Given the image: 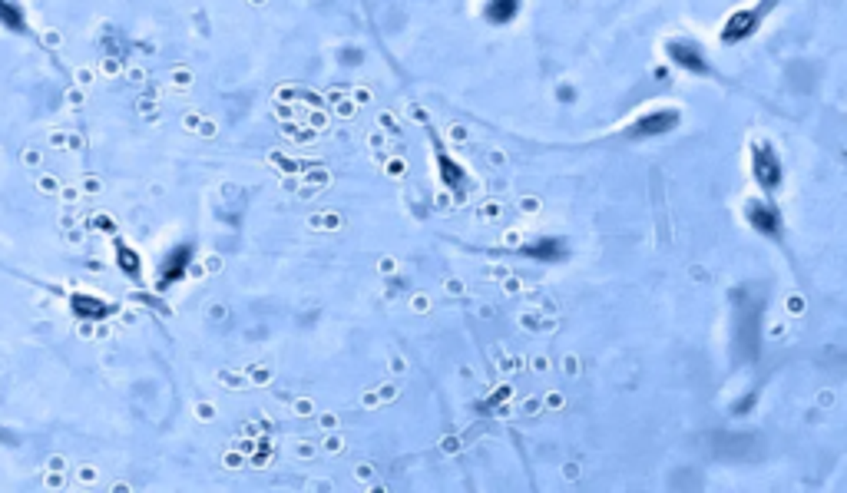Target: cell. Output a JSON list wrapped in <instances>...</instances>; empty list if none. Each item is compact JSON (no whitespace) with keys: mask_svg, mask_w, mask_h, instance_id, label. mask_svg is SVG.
<instances>
[{"mask_svg":"<svg viewBox=\"0 0 847 493\" xmlns=\"http://www.w3.org/2000/svg\"><path fill=\"white\" fill-rule=\"evenodd\" d=\"M97 467H80V483H97Z\"/></svg>","mask_w":847,"mask_h":493,"instance_id":"52a82bcc","label":"cell"},{"mask_svg":"<svg viewBox=\"0 0 847 493\" xmlns=\"http://www.w3.org/2000/svg\"><path fill=\"white\" fill-rule=\"evenodd\" d=\"M318 428L335 430V428H338V417H335V414H321V417H318Z\"/></svg>","mask_w":847,"mask_h":493,"instance_id":"ba28073f","label":"cell"},{"mask_svg":"<svg viewBox=\"0 0 847 493\" xmlns=\"http://www.w3.org/2000/svg\"><path fill=\"white\" fill-rule=\"evenodd\" d=\"M530 252H533V255H540V258H559V255H563V245H559V242L553 239L550 245H536V249H530Z\"/></svg>","mask_w":847,"mask_h":493,"instance_id":"8992f818","label":"cell"},{"mask_svg":"<svg viewBox=\"0 0 847 493\" xmlns=\"http://www.w3.org/2000/svg\"><path fill=\"white\" fill-rule=\"evenodd\" d=\"M745 216H748V222L761 232V235H772V239H778V235H781V225H778V212H774L772 206H765V202H751Z\"/></svg>","mask_w":847,"mask_h":493,"instance_id":"277c9868","label":"cell"},{"mask_svg":"<svg viewBox=\"0 0 847 493\" xmlns=\"http://www.w3.org/2000/svg\"><path fill=\"white\" fill-rule=\"evenodd\" d=\"M391 368H394V374H404V361H401V358H397V354H394V358H391Z\"/></svg>","mask_w":847,"mask_h":493,"instance_id":"5bb4252c","label":"cell"},{"mask_svg":"<svg viewBox=\"0 0 847 493\" xmlns=\"http://www.w3.org/2000/svg\"><path fill=\"white\" fill-rule=\"evenodd\" d=\"M341 447H345V440H341V437H328V440H325V450H328V454H341Z\"/></svg>","mask_w":847,"mask_h":493,"instance_id":"30bf717a","label":"cell"},{"mask_svg":"<svg viewBox=\"0 0 847 493\" xmlns=\"http://www.w3.org/2000/svg\"><path fill=\"white\" fill-rule=\"evenodd\" d=\"M47 477H50V480H47V487H60V483H63V480H60L63 473H47Z\"/></svg>","mask_w":847,"mask_h":493,"instance_id":"2e32d148","label":"cell"},{"mask_svg":"<svg viewBox=\"0 0 847 493\" xmlns=\"http://www.w3.org/2000/svg\"><path fill=\"white\" fill-rule=\"evenodd\" d=\"M295 411H298V414H311V401H298Z\"/></svg>","mask_w":847,"mask_h":493,"instance_id":"4fadbf2b","label":"cell"},{"mask_svg":"<svg viewBox=\"0 0 847 493\" xmlns=\"http://www.w3.org/2000/svg\"><path fill=\"white\" fill-rule=\"evenodd\" d=\"M354 477H358V480H371V477H374V467H371V463H361V467H354Z\"/></svg>","mask_w":847,"mask_h":493,"instance_id":"9c48e42d","label":"cell"},{"mask_svg":"<svg viewBox=\"0 0 847 493\" xmlns=\"http://www.w3.org/2000/svg\"><path fill=\"white\" fill-rule=\"evenodd\" d=\"M751 163H755V179L765 189H774L781 182V163H778V156H774V149L768 143L755 146V159Z\"/></svg>","mask_w":847,"mask_h":493,"instance_id":"6da1fadb","label":"cell"},{"mask_svg":"<svg viewBox=\"0 0 847 493\" xmlns=\"http://www.w3.org/2000/svg\"><path fill=\"white\" fill-rule=\"evenodd\" d=\"M378 394H381V401H394V394H397V387H381Z\"/></svg>","mask_w":847,"mask_h":493,"instance_id":"7c38bea8","label":"cell"},{"mask_svg":"<svg viewBox=\"0 0 847 493\" xmlns=\"http://www.w3.org/2000/svg\"><path fill=\"white\" fill-rule=\"evenodd\" d=\"M675 126H679V113L675 110H659V113L642 116V120L629 130V136H662V132L675 130Z\"/></svg>","mask_w":847,"mask_h":493,"instance_id":"3957f363","label":"cell"},{"mask_svg":"<svg viewBox=\"0 0 847 493\" xmlns=\"http://www.w3.org/2000/svg\"><path fill=\"white\" fill-rule=\"evenodd\" d=\"M669 56H672V63H679L682 70H688V73H708V70H712L705 54H702L698 44H692V40H672V44H669Z\"/></svg>","mask_w":847,"mask_h":493,"instance_id":"7a4b0ae2","label":"cell"},{"mask_svg":"<svg viewBox=\"0 0 847 493\" xmlns=\"http://www.w3.org/2000/svg\"><path fill=\"white\" fill-rule=\"evenodd\" d=\"M255 381L268 384V381H272V371H268V368H255Z\"/></svg>","mask_w":847,"mask_h":493,"instance_id":"8fae6325","label":"cell"},{"mask_svg":"<svg viewBox=\"0 0 847 493\" xmlns=\"http://www.w3.org/2000/svg\"><path fill=\"white\" fill-rule=\"evenodd\" d=\"M517 7H520L517 0H490L487 17H490L493 23H507V20L513 17V13H517Z\"/></svg>","mask_w":847,"mask_h":493,"instance_id":"5b68a950","label":"cell"},{"mask_svg":"<svg viewBox=\"0 0 847 493\" xmlns=\"http://www.w3.org/2000/svg\"><path fill=\"white\" fill-rule=\"evenodd\" d=\"M298 454H302V457H311V454H315V447H311V444H298Z\"/></svg>","mask_w":847,"mask_h":493,"instance_id":"9a60e30c","label":"cell"}]
</instances>
